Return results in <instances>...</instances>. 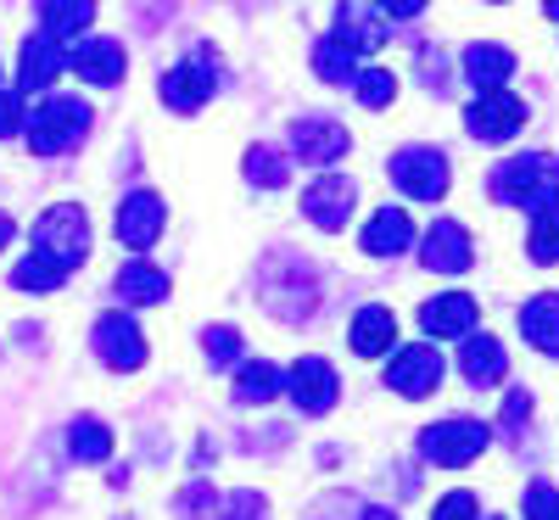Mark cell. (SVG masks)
I'll return each mask as SVG.
<instances>
[{
  "instance_id": "6da1fadb",
  "label": "cell",
  "mask_w": 559,
  "mask_h": 520,
  "mask_svg": "<svg viewBox=\"0 0 559 520\" xmlns=\"http://www.w3.org/2000/svg\"><path fill=\"white\" fill-rule=\"evenodd\" d=\"M492 197L503 208H521L532 218L559 213V157L554 152H526V157H509L492 174Z\"/></svg>"
},
{
  "instance_id": "7a4b0ae2",
  "label": "cell",
  "mask_w": 559,
  "mask_h": 520,
  "mask_svg": "<svg viewBox=\"0 0 559 520\" xmlns=\"http://www.w3.org/2000/svg\"><path fill=\"white\" fill-rule=\"evenodd\" d=\"M90 102L79 96H51V102H39L34 113H23V134H28V152L34 157H62L73 152L79 140L90 134Z\"/></svg>"
},
{
  "instance_id": "3957f363",
  "label": "cell",
  "mask_w": 559,
  "mask_h": 520,
  "mask_svg": "<svg viewBox=\"0 0 559 520\" xmlns=\"http://www.w3.org/2000/svg\"><path fill=\"white\" fill-rule=\"evenodd\" d=\"M34 258H45L51 269L73 274L90 258V218H84V208H73V202L45 208L39 224H34Z\"/></svg>"
},
{
  "instance_id": "277c9868",
  "label": "cell",
  "mask_w": 559,
  "mask_h": 520,
  "mask_svg": "<svg viewBox=\"0 0 559 520\" xmlns=\"http://www.w3.org/2000/svg\"><path fill=\"white\" fill-rule=\"evenodd\" d=\"M448 157L437 152V146H403L397 157H392V185L403 197H414V202H442L448 197Z\"/></svg>"
},
{
  "instance_id": "5b68a950",
  "label": "cell",
  "mask_w": 559,
  "mask_h": 520,
  "mask_svg": "<svg viewBox=\"0 0 559 520\" xmlns=\"http://www.w3.org/2000/svg\"><path fill=\"white\" fill-rule=\"evenodd\" d=\"M487 448V425L481 419H442L419 437V453L442 470H459V464H476V453Z\"/></svg>"
},
{
  "instance_id": "8992f818",
  "label": "cell",
  "mask_w": 559,
  "mask_h": 520,
  "mask_svg": "<svg viewBox=\"0 0 559 520\" xmlns=\"http://www.w3.org/2000/svg\"><path fill=\"white\" fill-rule=\"evenodd\" d=\"M90 342H96V358L118 375H134L140 364H146V336H140V324L129 314H102L96 330H90Z\"/></svg>"
},
{
  "instance_id": "52a82bcc",
  "label": "cell",
  "mask_w": 559,
  "mask_h": 520,
  "mask_svg": "<svg viewBox=\"0 0 559 520\" xmlns=\"http://www.w3.org/2000/svg\"><path fill=\"white\" fill-rule=\"evenodd\" d=\"M347 146H353V134H347L336 118L308 113V118H297V123H292V157H297V163H308V168H331V163H342V157H347Z\"/></svg>"
},
{
  "instance_id": "ba28073f",
  "label": "cell",
  "mask_w": 559,
  "mask_h": 520,
  "mask_svg": "<svg viewBox=\"0 0 559 520\" xmlns=\"http://www.w3.org/2000/svg\"><path fill=\"white\" fill-rule=\"evenodd\" d=\"M442 353L431 347V342H419V347H403V353H392V364H386V387L397 392V398H431L437 387H442Z\"/></svg>"
},
{
  "instance_id": "9c48e42d",
  "label": "cell",
  "mask_w": 559,
  "mask_h": 520,
  "mask_svg": "<svg viewBox=\"0 0 559 520\" xmlns=\"http://www.w3.org/2000/svg\"><path fill=\"white\" fill-rule=\"evenodd\" d=\"M353 202H358V185L342 179V174H324V179H313L302 191V218L313 229H324V235H336L353 218Z\"/></svg>"
},
{
  "instance_id": "30bf717a",
  "label": "cell",
  "mask_w": 559,
  "mask_h": 520,
  "mask_svg": "<svg viewBox=\"0 0 559 520\" xmlns=\"http://www.w3.org/2000/svg\"><path fill=\"white\" fill-rule=\"evenodd\" d=\"M163 224H168V208H163L157 191H134V197H123L118 213H112V229H118V241H123L129 252H146L157 235H163Z\"/></svg>"
},
{
  "instance_id": "8fae6325",
  "label": "cell",
  "mask_w": 559,
  "mask_h": 520,
  "mask_svg": "<svg viewBox=\"0 0 559 520\" xmlns=\"http://www.w3.org/2000/svg\"><path fill=\"white\" fill-rule=\"evenodd\" d=\"M286 392L302 414H331L336 398H342V381H336V369L324 364V358H297L286 369Z\"/></svg>"
},
{
  "instance_id": "7c38bea8",
  "label": "cell",
  "mask_w": 559,
  "mask_h": 520,
  "mask_svg": "<svg viewBox=\"0 0 559 520\" xmlns=\"http://www.w3.org/2000/svg\"><path fill=\"white\" fill-rule=\"evenodd\" d=\"M476 319H481V308H476L471 292H442V297H431L426 308H419V324H426L431 342H464V336H476Z\"/></svg>"
},
{
  "instance_id": "4fadbf2b",
  "label": "cell",
  "mask_w": 559,
  "mask_h": 520,
  "mask_svg": "<svg viewBox=\"0 0 559 520\" xmlns=\"http://www.w3.org/2000/svg\"><path fill=\"white\" fill-rule=\"evenodd\" d=\"M526 123V102L521 96H509V90H492V96H476L471 113H464V129H471L476 140H509V134H521Z\"/></svg>"
},
{
  "instance_id": "5bb4252c",
  "label": "cell",
  "mask_w": 559,
  "mask_h": 520,
  "mask_svg": "<svg viewBox=\"0 0 559 520\" xmlns=\"http://www.w3.org/2000/svg\"><path fill=\"white\" fill-rule=\"evenodd\" d=\"M386 12L381 7H364V0H347V7H336V45L347 57H364V51H376V45H386Z\"/></svg>"
},
{
  "instance_id": "9a60e30c",
  "label": "cell",
  "mask_w": 559,
  "mask_h": 520,
  "mask_svg": "<svg viewBox=\"0 0 559 520\" xmlns=\"http://www.w3.org/2000/svg\"><path fill=\"white\" fill-rule=\"evenodd\" d=\"M419 258H426V269H437V274H464V269H471V258H476L471 229L453 224V218H437L426 229V241H419Z\"/></svg>"
},
{
  "instance_id": "2e32d148",
  "label": "cell",
  "mask_w": 559,
  "mask_h": 520,
  "mask_svg": "<svg viewBox=\"0 0 559 520\" xmlns=\"http://www.w3.org/2000/svg\"><path fill=\"white\" fill-rule=\"evenodd\" d=\"M213 90H218V79L207 73V62H179V68H168V73L157 79V96H163V107H174V113L207 107Z\"/></svg>"
},
{
  "instance_id": "e0dca14e",
  "label": "cell",
  "mask_w": 559,
  "mask_h": 520,
  "mask_svg": "<svg viewBox=\"0 0 559 520\" xmlns=\"http://www.w3.org/2000/svg\"><path fill=\"white\" fill-rule=\"evenodd\" d=\"M62 73H68V45L45 39V34H28L23 57H17V90H51Z\"/></svg>"
},
{
  "instance_id": "ac0fdd59",
  "label": "cell",
  "mask_w": 559,
  "mask_h": 520,
  "mask_svg": "<svg viewBox=\"0 0 559 520\" xmlns=\"http://www.w3.org/2000/svg\"><path fill=\"white\" fill-rule=\"evenodd\" d=\"M68 62H73V73L90 79V84H118L123 68H129V57H123L118 39H79L73 51H68Z\"/></svg>"
},
{
  "instance_id": "d6986e66",
  "label": "cell",
  "mask_w": 559,
  "mask_h": 520,
  "mask_svg": "<svg viewBox=\"0 0 559 520\" xmlns=\"http://www.w3.org/2000/svg\"><path fill=\"white\" fill-rule=\"evenodd\" d=\"M459 369H464V381H471V387H498L509 375V353H503L498 336H471L459 347Z\"/></svg>"
},
{
  "instance_id": "ffe728a7",
  "label": "cell",
  "mask_w": 559,
  "mask_h": 520,
  "mask_svg": "<svg viewBox=\"0 0 559 520\" xmlns=\"http://www.w3.org/2000/svg\"><path fill=\"white\" fill-rule=\"evenodd\" d=\"M392 342H397V319H392V308L369 303V308L353 314V353H358V358H386Z\"/></svg>"
},
{
  "instance_id": "44dd1931",
  "label": "cell",
  "mask_w": 559,
  "mask_h": 520,
  "mask_svg": "<svg viewBox=\"0 0 559 520\" xmlns=\"http://www.w3.org/2000/svg\"><path fill=\"white\" fill-rule=\"evenodd\" d=\"M521 336H526L543 358H559V292H537V297L521 308Z\"/></svg>"
},
{
  "instance_id": "7402d4cb",
  "label": "cell",
  "mask_w": 559,
  "mask_h": 520,
  "mask_svg": "<svg viewBox=\"0 0 559 520\" xmlns=\"http://www.w3.org/2000/svg\"><path fill=\"white\" fill-rule=\"evenodd\" d=\"M408 241H414V224H408V213L403 208H381L376 218L364 224V252L369 258H397V252H408Z\"/></svg>"
},
{
  "instance_id": "603a6c76",
  "label": "cell",
  "mask_w": 559,
  "mask_h": 520,
  "mask_svg": "<svg viewBox=\"0 0 559 520\" xmlns=\"http://www.w3.org/2000/svg\"><path fill=\"white\" fill-rule=\"evenodd\" d=\"M112 292H118L123 303H134V308H152V303L168 297V274L152 269L146 258H129V263L118 269V280H112Z\"/></svg>"
},
{
  "instance_id": "cb8c5ba5",
  "label": "cell",
  "mask_w": 559,
  "mask_h": 520,
  "mask_svg": "<svg viewBox=\"0 0 559 520\" xmlns=\"http://www.w3.org/2000/svg\"><path fill=\"white\" fill-rule=\"evenodd\" d=\"M90 23H96V7H90V0H45L39 7V34L57 39V45L79 39Z\"/></svg>"
},
{
  "instance_id": "d4e9b609",
  "label": "cell",
  "mask_w": 559,
  "mask_h": 520,
  "mask_svg": "<svg viewBox=\"0 0 559 520\" xmlns=\"http://www.w3.org/2000/svg\"><path fill=\"white\" fill-rule=\"evenodd\" d=\"M509 73H515V57L503 51V45H471L464 51V79H471L481 96H492V90L509 84Z\"/></svg>"
},
{
  "instance_id": "484cf974",
  "label": "cell",
  "mask_w": 559,
  "mask_h": 520,
  "mask_svg": "<svg viewBox=\"0 0 559 520\" xmlns=\"http://www.w3.org/2000/svg\"><path fill=\"white\" fill-rule=\"evenodd\" d=\"M280 392H286V369H274L263 358H252V364L236 369V403H269Z\"/></svg>"
},
{
  "instance_id": "4316f807",
  "label": "cell",
  "mask_w": 559,
  "mask_h": 520,
  "mask_svg": "<svg viewBox=\"0 0 559 520\" xmlns=\"http://www.w3.org/2000/svg\"><path fill=\"white\" fill-rule=\"evenodd\" d=\"M68 453H73L79 464H102V459L112 453V432H107L96 414H84V419L68 425Z\"/></svg>"
},
{
  "instance_id": "83f0119b",
  "label": "cell",
  "mask_w": 559,
  "mask_h": 520,
  "mask_svg": "<svg viewBox=\"0 0 559 520\" xmlns=\"http://www.w3.org/2000/svg\"><path fill=\"white\" fill-rule=\"evenodd\" d=\"M313 73L324 79V84H358V57H347L336 39H324V45H313Z\"/></svg>"
},
{
  "instance_id": "f1b7e54d",
  "label": "cell",
  "mask_w": 559,
  "mask_h": 520,
  "mask_svg": "<svg viewBox=\"0 0 559 520\" xmlns=\"http://www.w3.org/2000/svg\"><path fill=\"white\" fill-rule=\"evenodd\" d=\"M247 179L263 185V191H280V185L292 179V163L280 157L274 146H252V152H247Z\"/></svg>"
},
{
  "instance_id": "f546056e",
  "label": "cell",
  "mask_w": 559,
  "mask_h": 520,
  "mask_svg": "<svg viewBox=\"0 0 559 520\" xmlns=\"http://www.w3.org/2000/svg\"><path fill=\"white\" fill-rule=\"evenodd\" d=\"M62 280H68L62 269H51V263H45V258H34V252H28V258L12 269V286H17V292H57Z\"/></svg>"
},
{
  "instance_id": "4dcf8cb0",
  "label": "cell",
  "mask_w": 559,
  "mask_h": 520,
  "mask_svg": "<svg viewBox=\"0 0 559 520\" xmlns=\"http://www.w3.org/2000/svg\"><path fill=\"white\" fill-rule=\"evenodd\" d=\"M353 90H358V102H364V107H376V113L397 102V79H392L386 68H364Z\"/></svg>"
},
{
  "instance_id": "1f68e13d",
  "label": "cell",
  "mask_w": 559,
  "mask_h": 520,
  "mask_svg": "<svg viewBox=\"0 0 559 520\" xmlns=\"http://www.w3.org/2000/svg\"><path fill=\"white\" fill-rule=\"evenodd\" d=\"M202 353H207L213 369L236 364V358H241V330H236V324H213V330H202Z\"/></svg>"
},
{
  "instance_id": "d6a6232c",
  "label": "cell",
  "mask_w": 559,
  "mask_h": 520,
  "mask_svg": "<svg viewBox=\"0 0 559 520\" xmlns=\"http://www.w3.org/2000/svg\"><path fill=\"white\" fill-rule=\"evenodd\" d=\"M526 252H532V263H559V213H543V218H532V241H526Z\"/></svg>"
},
{
  "instance_id": "836d02e7",
  "label": "cell",
  "mask_w": 559,
  "mask_h": 520,
  "mask_svg": "<svg viewBox=\"0 0 559 520\" xmlns=\"http://www.w3.org/2000/svg\"><path fill=\"white\" fill-rule=\"evenodd\" d=\"M218 520H269V498L252 493V487H241V493H229V498H224Z\"/></svg>"
},
{
  "instance_id": "e575fe53",
  "label": "cell",
  "mask_w": 559,
  "mask_h": 520,
  "mask_svg": "<svg viewBox=\"0 0 559 520\" xmlns=\"http://www.w3.org/2000/svg\"><path fill=\"white\" fill-rule=\"evenodd\" d=\"M431 520H481V504H476V493H448V498H437V509H431Z\"/></svg>"
},
{
  "instance_id": "d590c367",
  "label": "cell",
  "mask_w": 559,
  "mask_h": 520,
  "mask_svg": "<svg viewBox=\"0 0 559 520\" xmlns=\"http://www.w3.org/2000/svg\"><path fill=\"white\" fill-rule=\"evenodd\" d=\"M526 520H559V487L532 482L526 487Z\"/></svg>"
},
{
  "instance_id": "8d00e7d4",
  "label": "cell",
  "mask_w": 559,
  "mask_h": 520,
  "mask_svg": "<svg viewBox=\"0 0 559 520\" xmlns=\"http://www.w3.org/2000/svg\"><path fill=\"white\" fill-rule=\"evenodd\" d=\"M7 134H23V102L17 90H0V140Z\"/></svg>"
},
{
  "instance_id": "74e56055",
  "label": "cell",
  "mask_w": 559,
  "mask_h": 520,
  "mask_svg": "<svg viewBox=\"0 0 559 520\" xmlns=\"http://www.w3.org/2000/svg\"><path fill=\"white\" fill-rule=\"evenodd\" d=\"M526 414H532V398H526V392H509V403H503V419L515 425V419H526Z\"/></svg>"
},
{
  "instance_id": "f35d334b",
  "label": "cell",
  "mask_w": 559,
  "mask_h": 520,
  "mask_svg": "<svg viewBox=\"0 0 559 520\" xmlns=\"http://www.w3.org/2000/svg\"><path fill=\"white\" fill-rule=\"evenodd\" d=\"M12 235H17V224H12L7 213H0V252H7V247H12Z\"/></svg>"
},
{
  "instance_id": "ab89813d",
  "label": "cell",
  "mask_w": 559,
  "mask_h": 520,
  "mask_svg": "<svg viewBox=\"0 0 559 520\" xmlns=\"http://www.w3.org/2000/svg\"><path fill=\"white\" fill-rule=\"evenodd\" d=\"M358 520H397V515H386V509H358Z\"/></svg>"
},
{
  "instance_id": "60d3db41",
  "label": "cell",
  "mask_w": 559,
  "mask_h": 520,
  "mask_svg": "<svg viewBox=\"0 0 559 520\" xmlns=\"http://www.w3.org/2000/svg\"><path fill=\"white\" fill-rule=\"evenodd\" d=\"M548 17H554V23H559V0H548Z\"/></svg>"
},
{
  "instance_id": "b9f144b4",
  "label": "cell",
  "mask_w": 559,
  "mask_h": 520,
  "mask_svg": "<svg viewBox=\"0 0 559 520\" xmlns=\"http://www.w3.org/2000/svg\"><path fill=\"white\" fill-rule=\"evenodd\" d=\"M492 520H498V515H492Z\"/></svg>"
}]
</instances>
